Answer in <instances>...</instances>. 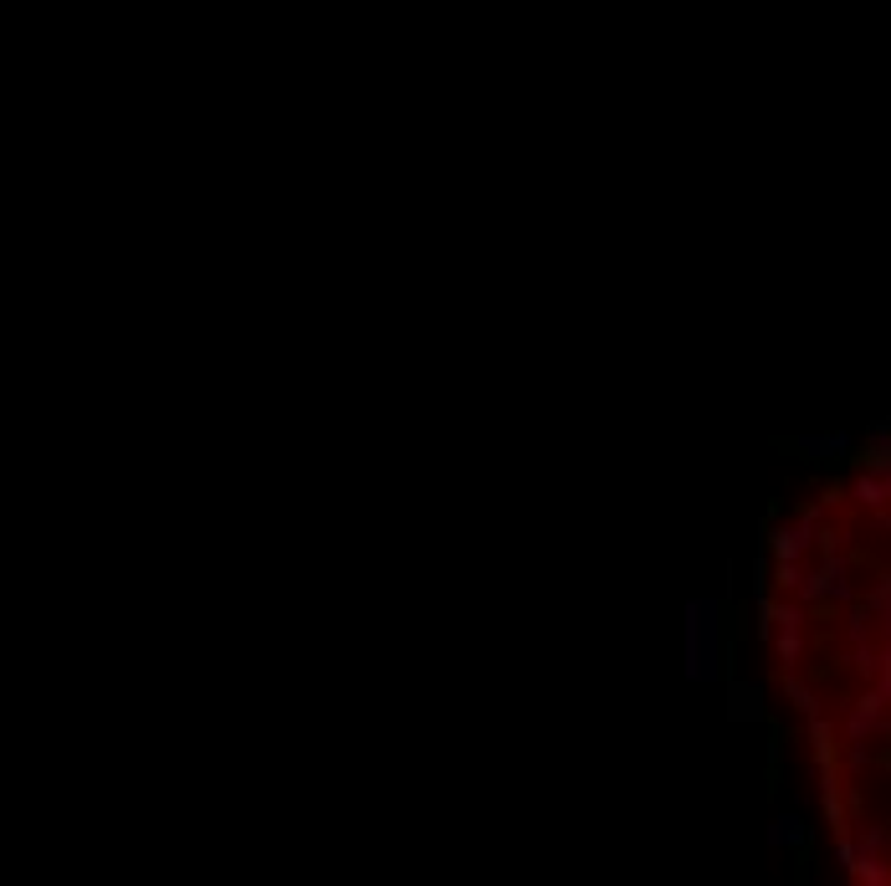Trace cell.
<instances>
[{
    "label": "cell",
    "mask_w": 891,
    "mask_h": 886,
    "mask_svg": "<svg viewBox=\"0 0 891 886\" xmlns=\"http://www.w3.org/2000/svg\"><path fill=\"white\" fill-rule=\"evenodd\" d=\"M722 671V625H717V600L686 605V677L712 681Z\"/></svg>",
    "instance_id": "1"
},
{
    "label": "cell",
    "mask_w": 891,
    "mask_h": 886,
    "mask_svg": "<svg viewBox=\"0 0 891 886\" xmlns=\"http://www.w3.org/2000/svg\"><path fill=\"white\" fill-rule=\"evenodd\" d=\"M799 835H804V830H799V820H774V830H768V845H784V840L795 845Z\"/></svg>",
    "instance_id": "2"
}]
</instances>
